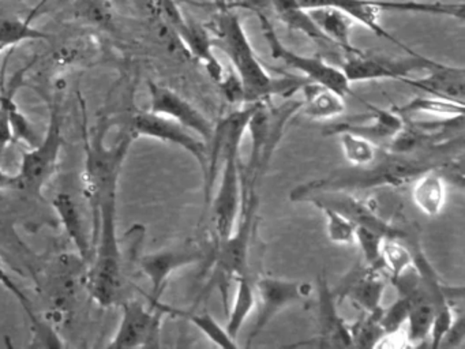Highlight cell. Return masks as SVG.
Here are the masks:
<instances>
[{"label":"cell","instance_id":"cell-1","mask_svg":"<svg viewBox=\"0 0 465 349\" xmlns=\"http://www.w3.org/2000/svg\"><path fill=\"white\" fill-rule=\"evenodd\" d=\"M464 135L445 142L434 149L401 155L381 147L377 158L367 165L336 169L328 176L299 184L290 194L291 201L304 202L320 193H355L377 187L412 184L429 171H440L445 180L464 185Z\"/></svg>","mask_w":465,"mask_h":349},{"label":"cell","instance_id":"cell-2","mask_svg":"<svg viewBox=\"0 0 465 349\" xmlns=\"http://www.w3.org/2000/svg\"><path fill=\"white\" fill-rule=\"evenodd\" d=\"M213 32V45L227 55L241 79L244 103H263L274 95L292 98L296 92L310 84L304 76H272L258 59L241 18L231 8L219 11L214 19Z\"/></svg>","mask_w":465,"mask_h":349},{"label":"cell","instance_id":"cell-3","mask_svg":"<svg viewBox=\"0 0 465 349\" xmlns=\"http://www.w3.org/2000/svg\"><path fill=\"white\" fill-rule=\"evenodd\" d=\"M257 104V103H255ZM255 104L246 108L233 111L225 116L219 125H214L213 155H211L208 182H213L216 164L220 157L224 161L222 182L212 204V221H213L214 244L227 239L236 225L239 209H241V144L247 131L250 117Z\"/></svg>","mask_w":465,"mask_h":349},{"label":"cell","instance_id":"cell-4","mask_svg":"<svg viewBox=\"0 0 465 349\" xmlns=\"http://www.w3.org/2000/svg\"><path fill=\"white\" fill-rule=\"evenodd\" d=\"M116 195L118 187L110 188L97 204L92 242L94 261L86 275L89 294L102 307L115 304L124 285L122 251L116 231Z\"/></svg>","mask_w":465,"mask_h":349},{"label":"cell","instance_id":"cell-5","mask_svg":"<svg viewBox=\"0 0 465 349\" xmlns=\"http://www.w3.org/2000/svg\"><path fill=\"white\" fill-rule=\"evenodd\" d=\"M306 10L312 8H336L347 14L353 22L363 25L378 37L391 41L394 45L412 54L413 49L397 40L381 25V14L385 11L394 13H419L429 15L449 16L464 21V3L416 2V0H298Z\"/></svg>","mask_w":465,"mask_h":349},{"label":"cell","instance_id":"cell-6","mask_svg":"<svg viewBox=\"0 0 465 349\" xmlns=\"http://www.w3.org/2000/svg\"><path fill=\"white\" fill-rule=\"evenodd\" d=\"M260 204L257 188H249L242 185L241 209H239L238 225L233 228L232 234L214 244L212 251V273L209 286L217 285L222 292L225 313H228V286L231 280H236L241 275L250 273L249 256L254 237L255 225H257V210Z\"/></svg>","mask_w":465,"mask_h":349},{"label":"cell","instance_id":"cell-7","mask_svg":"<svg viewBox=\"0 0 465 349\" xmlns=\"http://www.w3.org/2000/svg\"><path fill=\"white\" fill-rule=\"evenodd\" d=\"M104 125H100L94 138L85 142V195L94 209V218L96 217L97 204L105 191L118 187L122 166L126 160L127 153L135 136L126 134L118 144L113 147L105 145Z\"/></svg>","mask_w":465,"mask_h":349},{"label":"cell","instance_id":"cell-8","mask_svg":"<svg viewBox=\"0 0 465 349\" xmlns=\"http://www.w3.org/2000/svg\"><path fill=\"white\" fill-rule=\"evenodd\" d=\"M64 146L62 135V115L58 104L51 106L50 123L45 135L39 145L24 153L18 169V190L26 191L36 198L43 199V188L58 168Z\"/></svg>","mask_w":465,"mask_h":349},{"label":"cell","instance_id":"cell-9","mask_svg":"<svg viewBox=\"0 0 465 349\" xmlns=\"http://www.w3.org/2000/svg\"><path fill=\"white\" fill-rule=\"evenodd\" d=\"M257 16L260 19L263 37H265L266 44H268L269 49H271L273 59L285 63L288 67L302 73V75L309 79L312 84L328 87V89L333 90L341 97L345 98L347 95H353L351 84L345 78L341 68L329 65L321 57L304 56V55L291 51L280 40L269 16L262 13H258Z\"/></svg>","mask_w":465,"mask_h":349},{"label":"cell","instance_id":"cell-10","mask_svg":"<svg viewBox=\"0 0 465 349\" xmlns=\"http://www.w3.org/2000/svg\"><path fill=\"white\" fill-rule=\"evenodd\" d=\"M437 60L419 55L413 51L410 57L404 59H388L374 55L361 54L347 55V59L341 65V71L350 84L366 81H380V79H396L413 76L416 73H426L434 67Z\"/></svg>","mask_w":465,"mask_h":349},{"label":"cell","instance_id":"cell-11","mask_svg":"<svg viewBox=\"0 0 465 349\" xmlns=\"http://www.w3.org/2000/svg\"><path fill=\"white\" fill-rule=\"evenodd\" d=\"M167 315L157 303L145 307L138 300L122 304V318L108 348H154L160 346L163 318Z\"/></svg>","mask_w":465,"mask_h":349},{"label":"cell","instance_id":"cell-12","mask_svg":"<svg viewBox=\"0 0 465 349\" xmlns=\"http://www.w3.org/2000/svg\"><path fill=\"white\" fill-rule=\"evenodd\" d=\"M130 133L134 136H146L157 141L168 142L186 150L200 164L205 183L208 182L211 152L208 144L193 135L183 125L151 111H138L130 122Z\"/></svg>","mask_w":465,"mask_h":349},{"label":"cell","instance_id":"cell-13","mask_svg":"<svg viewBox=\"0 0 465 349\" xmlns=\"http://www.w3.org/2000/svg\"><path fill=\"white\" fill-rule=\"evenodd\" d=\"M257 296V316L247 340V346L265 330L272 319L285 308L295 303L303 302L312 294L310 284L295 283V281L280 280L274 277H261L254 283Z\"/></svg>","mask_w":465,"mask_h":349},{"label":"cell","instance_id":"cell-14","mask_svg":"<svg viewBox=\"0 0 465 349\" xmlns=\"http://www.w3.org/2000/svg\"><path fill=\"white\" fill-rule=\"evenodd\" d=\"M304 202L310 204H325L350 218L359 228L370 229L375 234H381L383 239H397L411 244L416 242L412 232L405 231L401 226L394 225L375 213L366 202L361 201L352 195V193H320L310 196Z\"/></svg>","mask_w":465,"mask_h":349},{"label":"cell","instance_id":"cell-15","mask_svg":"<svg viewBox=\"0 0 465 349\" xmlns=\"http://www.w3.org/2000/svg\"><path fill=\"white\" fill-rule=\"evenodd\" d=\"M149 100L153 114L162 115L183 125L195 135L200 136L206 144H212L214 135V125L200 109L195 108L192 103L182 97L181 95L170 87L163 86L156 82H148Z\"/></svg>","mask_w":465,"mask_h":349},{"label":"cell","instance_id":"cell-16","mask_svg":"<svg viewBox=\"0 0 465 349\" xmlns=\"http://www.w3.org/2000/svg\"><path fill=\"white\" fill-rule=\"evenodd\" d=\"M205 256V251L192 243L141 256V269L152 284L151 294H148L149 303L153 304L162 300L168 278L176 270L183 269L190 264H201Z\"/></svg>","mask_w":465,"mask_h":349},{"label":"cell","instance_id":"cell-17","mask_svg":"<svg viewBox=\"0 0 465 349\" xmlns=\"http://www.w3.org/2000/svg\"><path fill=\"white\" fill-rule=\"evenodd\" d=\"M318 324L320 334L314 340L292 346H318V348H352L351 327L339 314L336 294L329 286L325 275L318 277Z\"/></svg>","mask_w":465,"mask_h":349},{"label":"cell","instance_id":"cell-18","mask_svg":"<svg viewBox=\"0 0 465 349\" xmlns=\"http://www.w3.org/2000/svg\"><path fill=\"white\" fill-rule=\"evenodd\" d=\"M364 105L369 108L370 115L366 117L359 116V122H352L348 119L347 122L331 123L323 128V135L333 136L341 133L355 134V135L363 136L369 139L378 147H383L404 125V117L397 115L391 109L377 108L371 104L366 103Z\"/></svg>","mask_w":465,"mask_h":349},{"label":"cell","instance_id":"cell-19","mask_svg":"<svg viewBox=\"0 0 465 349\" xmlns=\"http://www.w3.org/2000/svg\"><path fill=\"white\" fill-rule=\"evenodd\" d=\"M381 272L382 269L380 267L359 264L340 284L339 289L333 291L334 294L340 299L350 297L363 313H374L382 307L381 300L386 288Z\"/></svg>","mask_w":465,"mask_h":349},{"label":"cell","instance_id":"cell-20","mask_svg":"<svg viewBox=\"0 0 465 349\" xmlns=\"http://www.w3.org/2000/svg\"><path fill=\"white\" fill-rule=\"evenodd\" d=\"M426 73L424 76H408V78H402L400 82L407 85V86L413 87V89L421 90L427 95L464 103V67L437 62L434 67L430 68Z\"/></svg>","mask_w":465,"mask_h":349},{"label":"cell","instance_id":"cell-21","mask_svg":"<svg viewBox=\"0 0 465 349\" xmlns=\"http://www.w3.org/2000/svg\"><path fill=\"white\" fill-rule=\"evenodd\" d=\"M53 206L55 212L58 213L59 218H61L62 225H64L67 236L70 237L73 244L80 253L81 258L84 261H88V259L91 261L94 248H92V243L89 242L83 215H81L80 209H78L73 196L66 193H59L53 199Z\"/></svg>","mask_w":465,"mask_h":349},{"label":"cell","instance_id":"cell-22","mask_svg":"<svg viewBox=\"0 0 465 349\" xmlns=\"http://www.w3.org/2000/svg\"><path fill=\"white\" fill-rule=\"evenodd\" d=\"M314 19L321 32L331 41L334 46L341 48L347 55L361 54V49L351 43V27L353 21L336 8H312L307 10Z\"/></svg>","mask_w":465,"mask_h":349},{"label":"cell","instance_id":"cell-23","mask_svg":"<svg viewBox=\"0 0 465 349\" xmlns=\"http://www.w3.org/2000/svg\"><path fill=\"white\" fill-rule=\"evenodd\" d=\"M271 11L290 30L303 33L307 37L323 45L334 46L331 41L321 32L314 19L306 8L299 5L298 0H269Z\"/></svg>","mask_w":465,"mask_h":349},{"label":"cell","instance_id":"cell-24","mask_svg":"<svg viewBox=\"0 0 465 349\" xmlns=\"http://www.w3.org/2000/svg\"><path fill=\"white\" fill-rule=\"evenodd\" d=\"M445 196L446 180L440 171L426 172L412 183L413 204L429 217L442 212Z\"/></svg>","mask_w":465,"mask_h":349},{"label":"cell","instance_id":"cell-25","mask_svg":"<svg viewBox=\"0 0 465 349\" xmlns=\"http://www.w3.org/2000/svg\"><path fill=\"white\" fill-rule=\"evenodd\" d=\"M302 92H303L304 100L301 111L310 119H331L345 111L344 97L328 87L310 82L302 89Z\"/></svg>","mask_w":465,"mask_h":349},{"label":"cell","instance_id":"cell-26","mask_svg":"<svg viewBox=\"0 0 465 349\" xmlns=\"http://www.w3.org/2000/svg\"><path fill=\"white\" fill-rule=\"evenodd\" d=\"M235 281V299H233L232 305L228 308V322L225 330H227L228 335L236 341L247 316L254 310L257 296H255V286L250 277V273L241 275Z\"/></svg>","mask_w":465,"mask_h":349},{"label":"cell","instance_id":"cell-27","mask_svg":"<svg viewBox=\"0 0 465 349\" xmlns=\"http://www.w3.org/2000/svg\"><path fill=\"white\" fill-rule=\"evenodd\" d=\"M167 315L181 316L186 319L190 324L201 330L212 343L219 345L220 348H238V343L228 335L227 330L220 326L219 322L208 313H195V311L179 310V308L171 307L165 304L162 300L157 302Z\"/></svg>","mask_w":465,"mask_h":349},{"label":"cell","instance_id":"cell-28","mask_svg":"<svg viewBox=\"0 0 465 349\" xmlns=\"http://www.w3.org/2000/svg\"><path fill=\"white\" fill-rule=\"evenodd\" d=\"M391 111L396 112L400 116L407 117L412 115L427 114L432 116L454 117L464 115L465 104L457 101L446 100V98L434 97V95H424L408 101L401 106H391Z\"/></svg>","mask_w":465,"mask_h":349},{"label":"cell","instance_id":"cell-29","mask_svg":"<svg viewBox=\"0 0 465 349\" xmlns=\"http://www.w3.org/2000/svg\"><path fill=\"white\" fill-rule=\"evenodd\" d=\"M50 37L48 33L36 29L31 24V18L0 16V52L26 41L50 40Z\"/></svg>","mask_w":465,"mask_h":349},{"label":"cell","instance_id":"cell-30","mask_svg":"<svg viewBox=\"0 0 465 349\" xmlns=\"http://www.w3.org/2000/svg\"><path fill=\"white\" fill-rule=\"evenodd\" d=\"M383 269L391 273V281L397 280L407 270L412 269L413 256L410 244L397 239H383L381 247Z\"/></svg>","mask_w":465,"mask_h":349},{"label":"cell","instance_id":"cell-31","mask_svg":"<svg viewBox=\"0 0 465 349\" xmlns=\"http://www.w3.org/2000/svg\"><path fill=\"white\" fill-rule=\"evenodd\" d=\"M380 310L374 313H363V316L351 327L352 344L356 348H375L386 333L380 322Z\"/></svg>","mask_w":465,"mask_h":349},{"label":"cell","instance_id":"cell-32","mask_svg":"<svg viewBox=\"0 0 465 349\" xmlns=\"http://www.w3.org/2000/svg\"><path fill=\"white\" fill-rule=\"evenodd\" d=\"M342 153L351 165H367L377 158L381 147L363 136L351 133L339 134Z\"/></svg>","mask_w":465,"mask_h":349},{"label":"cell","instance_id":"cell-33","mask_svg":"<svg viewBox=\"0 0 465 349\" xmlns=\"http://www.w3.org/2000/svg\"><path fill=\"white\" fill-rule=\"evenodd\" d=\"M326 218V231L329 239L336 244H353L355 243L356 225L341 213L325 204H317Z\"/></svg>","mask_w":465,"mask_h":349},{"label":"cell","instance_id":"cell-34","mask_svg":"<svg viewBox=\"0 0 465 349\" xmlns=\"http://www.w3.org/2000/svg\"><path fill=\"white\" fill-rule=\"evenodd\" d=\"M10 125H12L15 141L25 142L26 146L31 149L42 141L43 136L40 135L34 123L21 112L20 106L15 101H13L12 106H10Z\"/></svg>","mask_w":465,"mask_h":349},{"label":"cell","instance_id":"cell-35","mask_svg":"<svg viewBox=\"0 0 465 349\" xmlns=\"http://www.w3.org/2000/svg\"><path fill=\"white\" fill-rule=\"evenodd\" d=\"M408 311H410V297L404 294H399L396 302L391 303L389 307H382L380 322L386 334L401 330L407 322Z\"/></svg>","mask_w":465,"mask_h":349},{"label":"cell","instance_id":"cell-36","mask_svg":"<svg viewBox=\"0 0 465 349\" xmlns=\"http://www.w3.org/2000/svg\"><path fill=\"white\" fill-rule=\"evenodd\" d=\"M383 237L375 232L366 228L356 226L355 243H358L363 254L364 262L367 266L380 267L383 270L381 261V247H382Z\"/></svg>","mask_w":465,"mask_h":349},{"label":"cell","instance_id":"cell-37","mask_svg":"<svg viewBox=\"0 0 465 349\" xmlns=\"http://www.w3.org/2000/svg\"><path fill=\"white\" fill-rule=\"evenodd\" d=\"M74 8L78 16L97 26H108L113 19L105 0H74Z\"/></svg>","mask_w":465,"mask_h":349},{"label":"cell","instance_id":"cell-38","mask_svg":"<svg viewBox=\"0 0 465 349\" xmlns=\"http://www.w3.org/2000/svg\"><path fill=\"white\" fill-rule=\"evenodd\" d=\"M18 85H13L12 89L0 92V155L7 149L13 138L12 125H10V106L15 101Z\"/></svg>","mask_w":465,"mask_h":349},{"label":"cell","instance_id":"cell-39","mask_svg":"<svg viewBox=\"0 0 465 349\" xmlns=\"http://www.w3.org/2000/svg\"><path fill=\"white\" fill-rule=\"evenodd\" d=\"M219 85L228 103H244L243 86H242L241 79L238 78L235 73L224 75V78L222 79V82H219Z\"/></svg>","mask_w":465,"mask_h":349},{"label":"cell","instance_id":"cell-40","mask_svg":"<svg viewBox=\"0 0 465 349\" xmlns=\"http://www.w3.org/2000/svg\"><path fill=\"white\" fill-rule=\"evenodd\" d=\"M4 190H18V179L17 174H9L0 168V191Z\"/></svg>","mask_w":465,"mask_h":349},{"label":"cell","instance_id":"cell-41","mask_svg":"<svg viewBox=\"0 0 465 349\" xmlns=\"http://www.w3.org/2000/svg\"><path fill=\"white\" fill-rule=\"evenodd\" d=\"M212 2L219 7V10H227V8H230L232 0H212Z\"/></svg>","mask_w":465,"mask_h":349}]
</instances>
